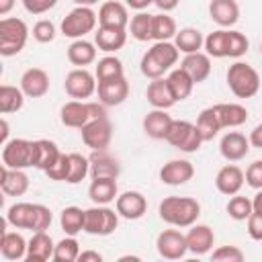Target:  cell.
Returning a JSON list of instances; mask_svg holds the SVG:
<instances>
[{
	"mask_svg": "<svg viewBox=\"0 0 262 262\" xmlns=\"http://www.w3.org/2000/svg\"><path fill=\"white\" fill-rule=\"evenodd\" d=\"M0 188L8 196H23L29 190V176L25 170L2 166L0 170Z\"/></svg>",
	"mask_w": 262,
	"mask_h": 262,
	"instance_id": "23",
	"label": "cell"
},
{
	"mask_svg": "<svg viewBox=\"0 0 262 262\" xmlns=\"http://www.w3.org/2000/svg\"><path fill=\"white\" fill-rule=\"evenodd\" d=\"M76 6H94L98 0H72Z\"/></svg>",
	"mask_w": 262,
	"mask_h": 262,
	"instance_id": "60",
	"label": "cell"
},
{
	"mask_svg": "<svg viewBox=\"0 0 262 262\" xmlns=\"http://www.w3.org/2000/svg\"><path fill=\"white\" fill-rule=\"evenodd\" d=\"M250 145H254V147H260L262 149V123H258L254 129H252V133H250Z\"/></svg>",
	"mask_w": 262,
	"mask_h": 262,
	"instance_id": "53",
	"label": "cell"
},
{
	"mask_svg": "<svg viewBox=\"0 0 262 262\" xmlns=\"http://www.w3.org/2000/svg\"><path fill=\"white\" fill-rule=\"evenodd\" d=\"M90 174V158L82 154H70V174H68V184H78Z\"/></svg>",
	"mask_w": 262,
	"mask_h": 262,
	"instance_id": "45",
	"label": "cell"
},
{
	"mask_svg": "<svg viewBox=\"0 0 262 262\" xmlns=\"http://www.w3.org/2000/svg\"><path fill=\"white\" fill-rule=\"evenodd\" d=\"M215 111H217V117H219V123L221 127H239L248 121V108L237 104V102H221V104H215Z\"/></svg>",
	"mask_w": 262,
	"mask_h": 262,
	"instance_id": "33",
	"label": "cell"
},
{
	"mask_svg": "<svg viewBox=\"0 0 262 262\" xmlns=\"http://www.w3.org/2000/svg\"><path fill=\"white\" fill-rule=\"evenodd\" d=\"M174 45L178 47V51H182L184 55L186 53H196L201 51V47H205V37L199 29H192V27H186V29H180L174 37Z\"/></svg>",
	"mask_w": 262,
	"mask_h": 262,
	"instance_id": "35",
	"label": "cell"
},
{
	"mask_svg": "<svg viewBox=\"0 0 262 262\" xmlns=\"http://www.w3.org/2000/svg\"><path fill=\"white\" fill-rule=\"evenodd\" d=\"M219 151L227 162H239L250 151V139L239 131H229L221 137Z\"/></svg>",
	"mask_w": 262,
	"mask_h": 262,
	"instance_id": "17",
	"label": "cell"
},
{
	"mask_svg": "<svg viewBox=\"0 0 262 262\" xmlns=\"http://www.w3.org/2000/svg\"><path fill=\"white\" fill-rule=\"evenodd\" d=\"M29 39V27L23 18L4 16L0 20V55L12 57L20 53Z\"/></svg>",
	"mask_w": 262,
	"mask_h": 262,
	"instance_id": "5",
	"label": "cell"
},
{
	"mask_svg": "<svg viewBox=\"0 0 262 262\" xmlns=\"http://www.w3.org/2000/svg\"><path fill=\"white\" fill-rule=\"evenodd\" d=\"M125 4H127L129 8H133V10L141 12V10H145L149 4H154V0H125Z\"/></svg>",
	"mask_w": 262,
	"mask_h": 262,
	"instance_id": "56",
	"label": "cell"
},
{
	"mask_svg": "<svg viewBox=\"0 0 262 262\" xmlns=\"http://www.w3.org/2000/svg\"><path fill=\"white\" fill-rule=\"evenodd\" d=\"M178 47L170 41H156L151 45V49H147L141 57V74L149 80H156V78H162L176 61H178Z\"/></svg>",
	"mask_w": 262,
	"mask_h": 262,
	"instance_id": "3",
	"label": "cell"
},
{
	"mask_svg": "<svg viewBox=\"0 0 262 262\" xmlns=\"http://www.w3.org/2000/svg\"><path fill=\"white\" fill-rule=\"evenodd\" d=\"M145 98L147 102L154 106V108H170L176 104V98L168 86V80L166 78H156L149 82L147 90H145Z\"/></svg>",
	"mask_w": 262,
	"mask_h": 262,
	"instance_id": "28",
	"label": "cell"
},
{
	"mask_svg": "<svg viewBox=\"0 0 262 262\" xmlns=\"http://www.w3.org/2000/svg\"><path fill=\"white\" fill-rule=\"evenodd\" d=\"M119 225V213L106 205H94L86 209L84 231L90 235H111Z\"/></svg>",
	"mask_w": 262,
	"mask_h": 262,
	"instance_id": "10",
	"label": "cell"
},
{
	"mask_svg": "<svg viewBox=\"0 0 262 262\" xmlns=\"http://www.w3.org/2000/svg\"><path fill=\"white\" fill-rule=\"evenodd\" d=\"M80 135H82V141L86 147H90L92 151H100V149H106L111 145L113 125H111L108 117H98V119L88 121L80 129Z\"/></svg>",
	"mask_w": 262,
	"mask_h": 262,
	"instance_id": "11",
	"label": "cell"
},
{
	"mask_svg": "<svg viewBox=\"0 0 262 262\" xmlns=\"http://www.w3.org/2000/svg\"><path fill=\"white\" fill-rule=\"evenodd\" d=\"M20 90L29 98H41L49 92V74L41 68H29L20 76Z\"/></svg>",
	"mask_w": 262,
	"mask_h": 262,
	"instance_id": "19",
	"label": "cell"
},
{
	"mask_svg": "<svg viewBox=\"0 0 262 262\" xmlns=\"http://www.w3.org/2000/svg\"><path fill=\"white\" fill-rule=\"evenodd\" d=\"M172 121L174 119L166 113V108H154L143 117V131L151 139H166Z\"/></svg>",
	"mask_w": 262,
	"mask_h": 262,
	"instance_id": "29",
	"label": "cell"
},
{
	"mask_svg": "<svg viewBox=\"0 0 262 262\" xmlns=\"http://www.w3.org/2000/svg\"><path fill=\"white\" fill-rule=\"evenodd\" d=\"M254 207H252V201L248 196H242V194H233L227 203V215L235 221H248V217L252 215Z\"/></svg>",
	"mask_w": 262,
	"mask_h": 262,
	"instance_id": "46",
	"label": "cell"
},
{
	"mask_svg": "<svg viewBox=\"0 0 262 262\" xmlns=\"http://www.w3.org/2000/svg\"><path fill=\"white\" fill-rule=\"evenodd\" d=\"M209 16L213 23L227 29L239 20V6L235 0H211L209 2Z\"/></svg>",
	"mask_w": 262,
	"mask_h": 262,
	"instance_id": "24",
	"label": "cell"
},
{
	"mask_svg": "<svg viewBox=\"0 0 262 262\" xmlns=\"http://www.w3.org/2000/svg\"><path fill=\"white\" fill-rule=\"evenodd\" d=\"M115 209L119 213V217L135 221L141 219L147 211V199L139 192V190H125L123 194H119L115 199Z\"/></svg>",
	"mask_w": 262,
	"mask_h": 262,
	"instance_id": "15",
	"label": "cell"
},
{
	"mask_svg": "<svg viewBox=\"0 0 262 262\" xmlns=\"http://www.w3.org/2000/svg\"><path fill=\"white\" fill-rule=\"evenodd\" d=\"M25 104V92L16 86L10 84H2L0 86V113L2 115H10L20 111Z\"/></svg>",
	"mask_w": 262,
	"mask_h": 262,
	"instance_id": "38",
	"label": "cell"
},
{
	"mask_svg": "<svg viewBox=\"0 0 262 262\" xmlns=\"http://www.w3.org/2000/svg\"><path fill=\"white\" fill-rule=\"evenodd\" d=\"M98 27L127 29V27H129L127 4H121V2H117V0L102 2L100 8H98Z\"/></svg>",
	"mask_w": 262,
	"mask_h": 262,
	"instance_id": "18",
	"label": "cell"
},
{
	"mask_svg": "<svg viewBox=\"0 0 262 262\" xmlns=\"http://www.w3.org/2000/svg\"><path fill=\"white\" fill-rule=\"evenodd\" d=\"M248 235L256 242H262V213L252 211V215L248 217Z\"/></svg>",
	"mask_w": 262,
	"mask_h": 262,
	"instance_id": "52",
	"label": "cell"
},
{
	"mask_svg": "<svg viewBox=\"0 0 262 262\" xmlns=\"http://www.w3.org/2000/svg\"><path fill=\"white\" fill-rule=\"evenodd\" d=\"M51 211L39 203H14L6 211V221L16 229L45 231L51 225Z\"/></svg>",
	"mask_w": 262,
	"mask_h": 262,
	"instance_id": "2",
	"label": "cell"
},
{
	"mask_svg": "<svg viewBox=\"0 0 262 262\" xmlns=\"http://www.w3.org/2000/svg\"><path fill=\"white\" fill-rule=\"evenodd\" d=\"M78 260L80 262H100L102 260V254H98V252H94V250H86V252H80V256H78Z\"/></svg>",
	"mask_w": 262,
	"mask_h": 262,
	"instance_id": "54",
	"label": "cell"
},
{
	"mask_svg": "<svg viewBox=\"0 0 262 262\" xmlns=\"http://www.w3.org/2000/svg\"><path fill=\"white\" fill-rule=\"evenodd\" d=\"M194 166L188 160H170L160 168V180L170 186H180L192 180Z\"/></svg>",
	"mask_w": 262,
	"mask_h": 262,
	"instance_id": "16",
	"label": "cell"
},
{
	"mask_svg": "<svg viewBox=\"0 0 262 262\" xmlns=\"http://www.w3.org/2000/svg\"><path fill=\"white\" fill-rule=\"evenodd\" d=\"M84 217L86 211H82L80 207H66L59 215V225L66 231V235H76L84 231Z\"/></svg>",
	"mask_w": 262,
	"mask_h": 262,
	"instance_id": "41",
	"label": "cell"
},
{
	"mask_svg": "<svg viewBox=\"0 0 262 262\" xmlns=\"http://www.w3.org/2000/svg\"><path fill=\"white\" fill-rule=\"evenodd\" d=\"M27 246L29 242H25V237L16 231H2L0 235V254L6 260H23L27 256Z\"/></svg>",
	"mask_w": 262,
	"mask_h": 262,
	"instance_id": "31",
	"label": "cell"
},
{
	"mask_svg": "<svg viewBox=\"0 0 262 262\" xmlns=\"http://www.w3.org/2000/svg\"><path fill=\"white\" fill-rule=\"evenodd\" d=\"M178 2H180V0H154V4H156L162 12H170V10H174V8L178 6Z\"/></svg>",
	"mask_w": 262,
	"mask_h": 262,
	"instance_id": "55",
	"label": "cell"
},
{
	"mask_svg": "<svg viewBox=\"0 0 262 262\" xmlns=\"http://www.w3.org/2000/svg\"><path fill=\"white\" fill-rule=\"evenodd\" d=\"M98 117H106L104 104L102 102H88V100H70L61 106L59 111V119L66 127L72 129H82L88 121L98 119Z\"/></svg>",
	"mask_w": 262,
	"mask_h": 262,
	"instance_id": "6",
	"label": "cell"
},
{
	"mask_svg": "<svg viewBox=\"0 0 262 262\" xmlns=\"http://www.w3.org/2000/svg\"><path fill=\"white\" fill-rule=\"evenodd\" d=\"M68 61L78 68L90 66L92 61H96V45L86 39H74L68 47Z\"/></svg>",
	"mask_w": 262,
	"mask_h": 262,
	"instance_id": "32",
	"label": "cell"
},
{
	"mask_svg": "<svg viewBox=\"0 0 262 262\" xmlns=\"http://www.w3.org/2000/svg\"><path fill=\"white\" fill-rule=\"evenodd\" d=\"M252 207H254V211H258V213H262V188L256 192V196L252 199Z\"/></svg>",
	"mask_w": 262,
	"mask_h": 262,
	"instance_id": "58",
	"label": "cell"
},
{
	"mask_svg": "<svg viewBox=\"0 0 262 262\" xmlns=\"http://www.w3.org/2000/svg\"><path fill=\"white\" fill-rule=\"evenodd\" d=\"M51 180H57V182H66L68 180V174H70V154H61L57 158V162L45 172Z\"/></svg>",
	"mask_w": 262,
	"mask_h": 262,
	"instance_id": "48",
	"label": "cell"
},
{
	"mask_svg": "<svg viewBox=\"0 0 262 262\" xmlns=\"http://www.w3.org/2000/svg\"><path fill=\"white\" fill-rule=\"evenodd\" d=\"M160 219L172 227H190L201 215V205L192 196H166L158 207Z\"/></svg>",
	"mask_w": 262,
	"mask_h": 262,
	"instance_id": "1",
	"label": "cell"
},
{
	"mask_svg": "<svg viewBox=\"0 0 262 262\" xmlns=\"http://www.w3.org/2000/svg\"><path fill=\"white\" fill-rule=\"evenodd\" d=\"M180 68L192 78L194 84H201L209 78L211 74V55L196 51V53H186L184 59L180 61Z\"/></svg>",
	"mask_w": 262,
	"mask_h": 262,
	"instance_id": "25",
	"label": "cell"
},
{
	"mask_svg": "<svg viewBox=\"0 0 262 262\" xmlns=\"http://www.w3.org/2000/svg\"><path fill=\"white\" fill-rule=\"evenodd\" d=\"M166 80H168V86H170V90H172V94H174L176 102H178V100H186V98L190 96L192 88H194L192 78H190L182 68L172 70V72L168 74V78H166Z\"/></svg>",
	"mask_w": 262,
	"mask_h": 262,
	"instance_id": "37",
	"label": "cell"
},
{
	"mask_svg": "<svg viewBox=\"0 0 262 262\" xmlns=\"http://www.w3.org/2000/svg\"><path fill=\"white\" fill-rule=\"evenodd\" d=\"M156 248H158V254L162 258H166V260H180L188 252L186 235L180 233L178 229H164L158 235V239H156Z\"/></svg>",
	"mask_w": 262,
	"mask_h": 262,
	"instance_id": "13",
	"label": "cell"
},
{
	"mask_svg": "<svg viewBox=\"0 0 262 262\" xmlns=\"http://www.w3.org/2000/svg\"><path fill=\"white\" fill-rule=\"evenodd\" d=\"M78 256H80V244L74 235H66L55 244V252H53L55 262H74L78 260Z\"/></svg>",
	"mask_w": 262,
	"mask_h": 262,
	"instance_id": "43",
	"label": "cell"
},
{
	"mask_svg": "<svg viewBox=\"0 0 262 262\" xmlns=\"http://www.w3.org/2000/svg\"><path fill=\"white\" fill-rule=\"evenodd\" d=\"M211 258L215 262H242L244 260V252L237 246H219L217 250H213Z\"/></svg>",
	"mask_w": 262,
	"mask_h": 262,
	"instance_id": "49",
	"label": "cell"
},
{
	"mask_svg": "<svg viewBox=\"0 0 262 262\" xmlns=\"http://www.w3.org/2000/svg\"><path fill=\"white\" fill-rule=\"evenodd\" d=\"M53 252H55V244L51 239V235L47 231H33L29 246H27V262H45V260H53Z\"/></svg>",
	"mask_w": 262,
	"mask_h": 262,
	"instance_id": "21",
	"label": "cell"
},
{
	"mask_svg": "<svg viewBox=\"0 0 262 262\" xmlns=\"http://www.w3.org/2000/svg\"><path fill=\"white\" fill-rule=\"evenodd\" d=\"M55 4H57V0H23V6L29 14H45Z\"/></svg>",
	"mask_w": 262,
	"mask_h": 262,
	"instance_id": "51",
	"label": "cell"
},
{
	"mask_svg": "<svg viewBox=\"0 0 262 262\" xmlns=\"http://www.w3.org/2000/svg\"><path fill=\"white\" fill-rule=\"evenodd\" d=\"M227 86L237 98H252L260 90V74L246 61H235L227 70Z\"/></svg>",
	"mask_w": 262,
	"mask_h": 262,
	"instance_id": "4",
	"label": "cell"
},
{
	"mask_svg": "<svg viewBox=\"0 0 262 262\" xmlns=\"http://www.w3.org/2000/svg\"><path fill=\"white\" fill-rule=\"evenodd\" d=\"M33 39L39 43H51L55 39V25L47 18H41L33 27Z\"/></svg>",
	"mask_w": 262,
	"mask_h": 262,
	"instance_id": "47",
	"label": "cell"
},
{
	"mask_svg": "<svg viewBox=\"0 0 262 262\" xmlns=\"http://www.w3.org/2000/svg\"><path fill=\"white\" fill-rule=\"evenodd\" d=\"M215 244V233L209 225H190L188 233H186V246H188V252L194 254V256H205L211 252Z\"/></svg>",
	"mask_w": 262,
	"mask_h": 262,
	"instance_id": "22",
	"label": "cell"
},
{
	"mask_svg": "<svg viewBox=\"0 0 262 262\" xmlns=\"http://www.w3.org/2000/svg\"><path fill=\"white\" fill-rule=\"evenodd\" d=\"M246 182L254 190H260L262 188V160H256V162H252L248 166V170H246Z\"/></svg>",
	"mask_w": 262,
	"mask_h": 262,
	"instance_id": "50",
	"label": "cell"
},
{
	"mask_svg": "<svg viewBox=\"0 0 262 262\" xmlns=\"http://www.w3.org/2000/svg\"><path fill=\"white\" fill-rule=\"evenodd\" d=\"M94 76L96 80H111V78H119V76H125L123 72V63L119 57L115 55H104L102 59H98L96 63V70H94Z\"/></svg>",
	"mask_w": 262,
	"mask_h": 262,
	"instance_id": "42",
	"label": "cell"
},
{
	"mask_svg": "<svg viewBox=\"0 0 262 262\" xmlns=\"http://www.w3.org/2000/svg\"><path fill=\"white\" fill-rule=\"evenodd\" d=\"M96 94H98V100L104 106L123 104L129 96V82H127L125 76L111 78V80H100L98 86H96Z\"/></svg>",
	"mask_w": 262,
	"mask_h": 262,
	"instance_id": "14",
	"label": "cell"
},
{
	"mask_svg": "<svg viewBox=\"0 0 262 262\" xmlns=\"http://www.w3.org/2000/svg\"><path fill=\"white\" fill-rule=\"evenodd\" d=\"M88 196L94 205H108L119 196L117 178H92L88 186Z\"/></svg>",
	"mask_w": 262,
	"mask_h": 262,
	"instance_id": "30",
	"label": "cell"
},
{
	"mask_svg": "<svg viewBox=\"0 0 262 262\" xmlns=\"http://www.w3.org/2000/svg\"><path fill=\"white\" fill-rule=\"evenodd\" d=\"M127 43V29H113V27H98L94 33V45L104 53H115L123 49Z\"/></svg>",
	"mask_w": 262,
	"mask_h": 262,
	"instance_id": "26",
	"label": "cell"
},
{
	"mask_svg": "<svg viewBox=\"0 0 262 262\" xmlns=\"http://www.w3.org/2000/svg\"><path fill=\"white\" fill-rule=\"evenodd\" d=\"M14 6V0H0V14L6 16Z\"/></svg>",
	"mask_w": 262,
	"mask_h": 262,
	"instance_id": "57",
	"label": "cell"
},
{
	"mask_svg": "<svg viewBox=\"0 0 262 262\" xmlns=\"http://www.w3.org/2000/svg\"><path fill=\"white\" fill-rule=\"evenodd\" d=\"M2 166L8 168H35V141L14 137L2 145Z\"/></svg>",
	"mask_w": 262,
	"mask_h": 262,
	"instance_id": "8",
	"label": "cell"
},
{
	"mask_svg": "<svg viewBox=\"0 0 262 262\" xmlns=\"http://www.w3.org/2000/svg\"><path fill=\"white\" fill-rule=\"evenodd\" d=\"M244 180H246L244 170H242L239 166H235V164H227V166H223V168L217 172V176H215V186H217V190H219L221 194L233 196V194H237V192L242 190Z\"/></svg>",
	"mask_w": 262,
	"mask_h": 262,
	"instance_id": "20",
	"label": "cell"
},
{
	"mask_svg": "<svg viewBox=\"0 0 262 262\" xmlns=\"http://www.w3.org/2000/svg\"><path fill=\"white\" fill-rule=\"evenodd\" d=\"M8 141V121L2 119V145Z\"/></svg>",
	"mask_w": 262,
	"mask_h": 262,
	"instance_id": "59",
	"label": "cell"
},
{
	"mask_svg": "<svg viewBox=\"0 0 262 262\" xmlns=\"http://www.w3.org/2000/svg\"><path fill=\"white\" fill-rule=\"evenodd\" d=\"M205 51L211 57H227L229 55V29L213 31L205 37Z\"/></svg>",
	"mask_w": 262,
	"mask_h": 262,
	"instance_id": "40",
	"label": "cell"
},
{
	"mask_svg": "<svg viewBox=\"0 0 262 262\" xmlns=\"http://www.w3.org/2000/svg\"><path fill=\"white\" fill-rule=\"evenodd\" d=\"M196 129H199V133H201V137H203V141H211L223 127H221V123H219V117H217V111H215V104L213 106H207V108H203L201 113H199V117H196Z\"/></svg>",
	"mask_w": 262,
	"mask_h": 262,
	"instance_id": "36",
	"label": "cell"
},
{
	"mask_svg": "<svg viewBox=\"0 0 262 262\" xmlns=\"http://www.w3.org/2000/svg\"><path fill=\"white\" fill-rule=\"evenodd\" d=\"M59 156H61V151H59L55 141H51V139H37L35 141V168L47 172L57 162Z\"/></svg>",
	"mask_w": 262,
	"mask_h": 262,
	"instance_id": "34",
	"label": "cell"
},
{
	"mask_svg": "<svg viewBox=\"0 0 262 262\" xmlns=\"http://www.w3.org/2000/svg\"><path fill=\"white\" fill-rule=\"evenodd\" d=\"M96 76L90 74L86 68H76L72 72H68L66 76V82H63V88H66V94L74 100H86L90 98L94 92H96Z\"/></svg>",
	"mask_w": 262,
	"mask_h": 262,
	"instance_id": "12",
	"label": "cell"
},
{
	"mask_svg": "<svg viewBox=\"0 0 262 262\" xmlns=\"http://www.w3.org/2000/svg\"><path fill=\"white\" fill-rule=\"evenodd\" d=\"M119 174H121V166L106 149L94 151L90 156V176L92 178H119Z\"/></svg>",
	"mask_w": 262,
	"mask_h": 262,
	"instance_id": "27",
	"label": "cell"
},
{
	"mask_svg": "<svg viewBox=\"0 0 262 262\" xmlns=\"http://www.w3.org/2000/svg\"><path fill=\"white\" fill-rule=\"evenodd\" d=\"M166 141L184 154H192L201 147V143H205L196 125L188 123V121H180V119L172 121L168 133H166Z\"/></svg>",
	"mask_w": 262,
	"mask_h": 262,
	"instance_id": "9",
	"label": "cell"
},
{
	"mask_svg": "<svg viewBox=\"0 0 262 262\" xmlns=\"http://www.w3.org/2000/svg\"><path fill=\"white\" fill-rule=\"evenodd\" d=\"M151 16L154 14H147V12H137L135 16H131L129 20V31H131V37L137 39V41H149L151 39Z\"/></svg>",
	"mask_w": 262,
	"mask_h": 262,
	"instance_id": "44",
	"label": "cell"
},
{
	"mask_svg": "<svg viewBox=\"0 0 262 262\" xmlns=\"http://www.w3.org/2000/svg\"><path fill=\"white\" fill-rule=\"evenodd\" d=\"M98 23V14L92 6H76L61 20V35L70 39H84V35L92 33Z\"/></svg>",
	"mask_w": 262,
	"mask_h": 262,
	"instance_id": "7",
	"label": "cell"
},
{
	"mask_svg": "<svg viewBox=\"0 0 262 262\" xmlns=\"http://www.w3.org/2000/svg\"><path fill=\"white\" fill-rule=\"evenodd\" d=\"M176 33H178L176 20L170 14L160 12L151 16V39L154 41H170L172 37H176Z\"/></svg>",
	"mask_w": 262,
	"mask_h": 262,
	"instance_id": "39",
	"label": "cell"
}]
</instances>
